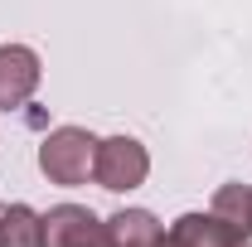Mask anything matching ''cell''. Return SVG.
<instances>
[{
	"mask_svg": "<svg viewBox=\"0 0 252 247\" xmlns=\"http://www.w3.org/2000/svg\"><path fill=\"white\" fill-rule=\"evenodd\" d=\"M93 155H97V136L83 126H54L39 146V170L49 175V185H83L93 175Z\"/></svg>",
	"mask_w": 252,
	"mask_h": 247,
	"instance_id": "6da1fadb",
	"label": "cell"
},
{
	"mask_svg": "<svg viewBox=\"0 0 252 247\" xmlns=\"http://www.w3.org/2000/svg\"><path fill=\"white\" fill-rule=\"evenodd\" d=\"M151 175V155L136 136H107L97 141V155H93V180L112 194H126V189H141Z\"/></svg>",
	"mask_w": 252,
	"mask_h": 247,
	"instance_id": "7a4b0ae2",
	"label": "cell"
},
{
	"mask_svg": "<svg viewBox=\"0 0 252 247\" xmlns=\"http://www.w3.org/2000/svg\"><path fill=\"white\" fill-rule=\"evenodd\" d=\"M44 247H112L107 218L83 204H54L44 214Z\"/></svg>",
	"mask_w": 252,
	"mask_h": 247,
	"instance_id": "3957f363",
	"label": "cell"
},
{
	"mask_svg": "<svg viewBox=\"0 0 252 247\" xmlns=\"http://www.w3.org/2000/svg\"><path fill=\"white\" fill-rule=\"evenodd\" d=\"M39 54L30 44H0V112H15L39 93Z\"/></svg>",
	"mask_w": 252,
	"mask_h": 247,
	"instance_id": "277c9868",
	"label": "cell"
},
{
	"mask_svg": "<svg viewBox=\"0 0 252 247\" xmlns=\"http://www.w3.org/2000/svg\"><path fill=\"white\" fill-rule=\"evenodd\" d=\"M160 247H248L243 233H233L223 218L214 214H185L170 223V233H165V243Z\"/></svg>",
	"mask_w": 252,
	"mask_h": 247,
	"instance_id": "5b68a950",
	"label": "cell"
},
{
	"mask_svg": "<svg viewBox=\"0 0 252 247\" xmlns=\"http://www.w3.org/2000/svg\"><path fill=\"white\" fill-rule=\"evenodd\" d=\"M107 233L112 247H160L165 243V228L151 209H122V214L107 218Z\"/></svg>",
	"mask_w": 252,
	"mask_h": 247,
	"instance_id": "8992f818",
	"label": "cell"
},
{
	"mask_svg": "<svg viewBox=\"0 0 252 247\" xmlns=\"http://www.w3.org/2000/svg\"><path fill=\"white\" fill-rule=\"evenodd\" d=\"M0 247H44V214L30 204H0Z\"/></svg>",
	"mask_w": 252,
	"mask_h": 247,
	"instance_id": "52a82bcc",
	"label": "cell"
},
{
	"mask_svg": "<svg viewBox=\"0 0 252 247\" xmlns=\"http://www.w3.org/2000/svg\"><path fill=\"white\" fill-rule=\"evenodd\" d=\"M209 214L223 218L233 233L252 238V185H219V194H214V209H209Z\"/></svg>",
	"mask_w": 252,
	"mask_h": 247,
	"instance_id": "ba28073f",
	"label": "cell"
}]
</instances>
